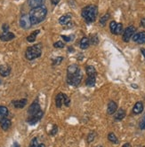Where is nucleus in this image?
I'll use <instances>...</instances> for the list:
<instances>
[{
  "label": "nucleus",
  "instance_id": "nucleus-22",
  "mask_svg": "<svg viewBox=\"0 0 145 147\" xmlns=\"http://www.w3.org/2000/svg\"><path fill=\"white\" fill-rule=\"evenodd\" d=\"M8 113H9V111H8L7 107H5L4 106H0V121L5 118H7Z\"/></svg>",
  "mask_w": 145,
  "mask_h": 147
},
{
  "label": "nucleus",
  "instance_id": "nucleus-40",
  "mask_svg": "<svg viewBox=\"0 0 145 147\" xmlns=\"http://www.w3.org/2000/svg\"><path fill=\"white\" fill-rule=\"evenodd\" d=\"M141 26L143 27V28H145V17L141 20Z\"/></svg>",
  "mask_w": 145,
  "mask_h": 147
},
{
  "label": "nucleus",
  "instance_id": "nucleus-26",
  "mask_svg": "<svg viewBox=\"0 0 145 147\" xmlns=\"http://www.w3.org/2000/svg\"><path fill=\"white\" fill-rule=\"evenodd\" d=\"M108 139H109V141L110 142H111V143H113V144H118V138L116 136V135L114 134V133H110L109 135H108Z\"/></svg>",
  "mask_w": 145,
  "mask_h": 147
},
{
  "label": "nucleus",
  "instance_id": "nucleus-17",
  "mask_svg": "<svg viewBox=\"0 0 145 147\" xmlns=\"http://www.w3.org/2000/svg\"><path fill=\"white\" fill-rule=\"evenodd\" d=\"M70 20H71V14H65V15H63L61 17H60L59 23L61 25H67L69 23Z\"/></svg>",
  "mask_w": 145,
  "mask_h": 147
},
{
  "label": "nucleus",
  "instance_id": "nucleus-24",
  "mask_svg": "<svg viewBox=\"0 0 145 147\" xmlns=\"http://www.w3.org/2000/svg\"><path fill=\"white\" fill-rule=\"evenodd\" d=\"M96 82V76H88L86 81V84L88 87H94Z\"/></svg>",
  "mask_w": 145,
  "mask_h": 147
},
{
  "label": "nucleus",
  "instance_id": "nucleus-10",
  "mask_svg": "<svg viewBox=\"0 0 145 147\" xmlns=\"http://www.w3.org/2000/svg\"><path fill=\"white\" fill-rule=\"evenodd\" d=\"M15 38V35L10 31H3L2 33H0V40L3 42H8Z\"/></svg>",
  "mask_w": 145,
  "mask_h": 147
},
{
  "label": "nucleus",
  "instance_id": "nucleus-38",
  "mask_svg": "<svg viewBox=\"0 0 145 147\" xmlns=\"http://www.w3.org/2000/svg\"><path fill=\"white\" fill-rule=\"evenodd\" d=\"M2 29H3V31H9V25H8V24H6V23L3 24V26H2Z\"/></svg>",
  "mask_w": 145,
  "mask_h": 147
},
{
  "label": "nucleus",
  "instance_id": "nucleus-25",
  "mask_svg": "<svg viewBox=\"0 0 145 147\" xmlns=\"http://www.w3.org/2000/svg\"><path fill=\"white\" fill-rule=\"evenodd\" d=\"M86 72L88 76H96V70L93 66H87L86 68Z\"/></svg>",
  "mask_w": 145,
  "mask_h": 147
},
{
  "label": "nucleus",
  "instance_id": "nucleus-31",
  "mask_svg": "<svg viewBox=\"0 0 145 147\" xmlns=\"http://www.w3.org/2000/svg\"><path fill=\"white\" fill-rule=\"evenodd\" d=\"M39 143L37 141V138H34L31 142H30V144H29V147H39Z\"/></svg>",
  "mask_w": 145,
  "mask_h": 147
},
{
  "label": "nucleus",
  "instance_id": "nucleus-30",
  "mask_svg": "<svg viewBox=\"0 0 145 147\" xmlns=\"http://www.w3.org/2000/svg\"><path fill=\"white\" fill-rule=\"evenodd\" d=\"M122 31H123V25L121 23H118L114 35H120L122 33Z\"/></svg>",
  "mask_w": 145,
  "mask_h": 147
},
{
  "label": "nucleus",
  "instance_id": "nucleus-15",
  "mask_svg": "<svg viewBox=\"0 0 145 147\" xmlns=\"http://www.w3.org/2000/svg\"><path fill=\"white\" fill-rule=\"evenodd\" d=\"M118 110V105L114 102V101H110V103L108 104V108H107V112L110 115L114 114Z\"/></svg>",
  "mask_w": 145,
  "mask_h": 147
},
{
  "label": "nucleus",
  "instance_id": "nucleus-39",
  "mask_svg": "<svg viewBox=\"0 0 145 147\" xmlns=\"http://www.w3.org/2000/svg\"><path fill=\"white\" fill-rule=\"evenodd\" d=\"M51 1V3L53 4L54 5H58V3L60 2V0H50Z\"/></svg>",
  "mask_w": 145,
  "mask_h": 147
},
{
  "label": "nucleus",
  "instance_id": "nucleus-36",
  "mask_svg": "<svg viewBox=\"0 0 145 147\" xmlns=\"http://www.w3.org/2000/svg\"><path fill=\"white\" fill-rule=\"evenodd\" d=\"M57 131H58V128H57V126H56V125H54L53 129H52V131L50 132V135H51V136H54V135H56Z\"/></svg>",
  "mask_w": 145,
  "mask_h": 147
},
{
  "label": "nucleus",
  "instance_id": "nucleus-44",
  "mask_svg": "<svg viewBox=\"0 0 145 147\" xmlns=\"http://www.w3.org/2000/svg\"><path fill=\"white\" fill-rule=\"evenodd\" d=\"M39 147H46V145L44 144H39Z\"/></svg>",
  "mask_w": 145,
  "mask_h": 147
},
{
  "label": "nucleus",
  "instance_id": "nucleus-21",
  "mask_svg": "<svg viewBox=\"0 0 145 147\" xmlns=\"http://www.w3.org/2000/svg\"><path fill=\"white\" fill-rule=\"evenodd\" d=\"M126 116V111L123 108H120L117 111L116 114H115V120L116 121H121L125 118Z\"/></svg>",
  "mask_w": 145,
  "mask_h": 147
},
{
  "label": "nucleus",
  "instance_id": "nucleus-7",
  "mask_svg": "<svg viewBox=\"0 0 145 147\" xmlns=\"http://www.w3.org/2000/svg\"><path fill=\"white\" fill-rule=\"evenodd\" d=\"M43 115H44V113H43L42 110H41V111H39L37 113H36L34 115H29V118L27 119V122L29 125H35L37 122H38L41 119H42Z\"/></svg>",
  "mask_w": 145,
  "mask_h": 147
},
{
  "label": "nucleus",
  "instance_id": "nucleus-4",
  "mask_svg": "<svg viewBox=\"0 0 145 147\" xmlns=\"http://www.w3.org/2000/svg\"><path fill=\"white\" fill-rule=\"evenodd\" d=\"M83 79V74L82 71L79 69V71L72 76H67V82L69 85L72 86H78Z\"/></svg>",
  "mask_w": 145,
  "mask_h": 147
},
{
  "label": "nucleus",
  "instance_id": "nucleus-37",
  "mask_svg": "<svg viewBox=\"0 0 145 147\" xmlns=\"http://www.w3.org/2000/svg\"><path fill=\"white\" fill-rule=\"evenodd\" d=\"M61 37H63L66 42H70L71 40H72V38L71 37H73V36H61Z\"/></svg>",
  "mask_w": 145,
  "mask_h": 147
},
{
  "label": "nucleus",
  "instance_id": "nucleus-18",
  "mask_svg": "<svg viewBox=\"0 0 145 147\" xmlns=\"http://www.w3.org/2000/svg\"><path fill=\"white\" fill-rule=\"evenodd\" d=\"M143 111V104L142 102H137L134 105V107L133 108V113L134 114H140Z\"/></svg>",
  "mask_w": 145,
  "mask_h": 147
},
{
  "label": "nucleus",
  "instance_id": "nucleus-43",
  "mask_svg": "<svg viewBox=\"0 0 145 147\" xmlns=\"http://www.w3.org/2000/svg\"><path fill=\"white\" fill-rule=\"evenodd\" d=\"M122 147H131V144H129V143H127V144H124Z\"/></svg>",
  "mask_w": 145,
  "mask_h": 147
},
{
  "label": "nucleus",
  "instance_id": "nucleus-1",
  "mask_svg": "<svg viewBox=\"0 0 145 147\" xmlns=\"http://www.w3.org/2000/svg\"><path fill=\"white\" fill-rule=\"evenodd\" d=\"M30 22H31L32 25H37L40 22H42L45 20L46 15H47V9L46 6L41 5L39 7L32 8L30 10L29 13Z\"/></svg>",
  "mask_w": 145,
  "mask_h": 147
},
{
  "label": "nucleus",
  "instance_id": "nucleus-20",
  "mask_svg": "<svg viewBox=\"0 0 145 147\" xmlns=\"http://www.w3.org/2000/svg\"><path fill=\"white\" fill-rule=\"evenodd\" d=\"M89 45H90V40H89V38H87V37H83L80 40L79 45H80V48L81 49H83V50L87 49L89 47Z\"/></svg>",
  "mask_w": 145,
  "mask_h": 147
},
{
  "label": "nucleus",
  "instance_id": "nucleus-23",
  "mask_svg": "<svg viewBox=\"0 0 145 147\" xmlns=\"http://www.w3.org/2000/svg\"><path fill=\"white\" fill-rule=\"evenodd\" d=\"M40 33V30L39 29H37L35 30L33 33L30 34L28 37H27V41L29 42V43H33V42L36 41V38H37V36Z\"/></svg>",
  "mask_w": 145,
  "mask_h": 147
},
{
  "label": "nucleus",
  "instance_id": "nucleus-8",
  "mask_svg": "<svg viewBox=\"0 0 145 147\" xmlns=\"http://www.w3.org/2000/svg\"><path fill=\"white\" fill-rule=\"evenodd\" d=\"M39 111H41V107H40V105L38 103V100L37 98L31 105H30V107H29L28 113H29V115H34V114L37 113Z\"/></svg>",
  "mask_w": 145,
  "mask_h": 147
},
{
  "label": "nucleus",
  "instance_id": "nucleus-5",
  "mask_svg": "<svg viewBox=\"0 0 145 147\" xmlns=\"http://www.w3.org/2000/svg\"><path fill=\"white\" fill-rule=\"evenodd\" d=\"M135 28H134L133 26H129L128 28H127L125 29V31L123 32V41L126 42V43H127V42L130 41L131 37L134 35V33H135Z\"/></svg>",
  "mask_w": 145,
  "mask_h": 147
},
{
  "label": "nucleus",
  "instance_id": "nucleus-42",
  "mask_svg": "<svg viewBox=\"0 0 145 147\" xmlns=\"http://www.w3.org/2000/svg\"><path fill=\"white\" fill-rule=\"evenodd\" d=\"M141 51H142V55L144 56V59H145V49L142 48V49H141Z\"/></svg>",
  "mask_w": 145,
  "mask_h": 147
},
{
  "label": "nucleus",
  "instance_id": "nucleus-6",
  "mask_svg": "<svg viewBox=\"0 0 145 147\" xmlns=\"http://www.w3.org/2000/svg\"><path fill=\"white\" fill-rule=\"evenodd\" d=\"M31 22H30L29 15L28 14H22L20 18V26L23 29H29L31 27Z\"/></svg>",
  "mask_w": 145,
  "mask_h": 147
},
{
  "label": "nucleus",
  "instance_id": "nucleus-46",
  "mask_svg": "<svg viewBox=\"0 0 145 147\" xmlns=\"http://www.w3.org/2000/svg\"><path fill=\"white\" fill-rule=\"evenodd\" d=\"M0 84H1V81H0Z\"/></svg>",
  "mask_w": 145,
  "mask_h": 147
},
{
  "label": "nucleus",
  "instance_id": "nucleus-12",
  "mask_svg": "<svg viewBox=\"0 0 145 147\" xmlns=\"http://www.w3.org/2000/svg\"><path fill=\"white\" fill-rule=\"evenodd\" d=\"M27 102H28V100L26 98H22L20 100H14V101H12V104L16 109H22L27 105Z\"/></svg>",
  "mask_w": 145,
  "mask_h": 147
},
{
  "label": "nucleus",
  "instance_id": "nucleus-19",
  "mask_svg": "<svg viewBox=\"0 0 145 147\" xmlns=\"http://www.w3.org/2000/svg\"><path fill=\"white\" fill-rule=\"evenodd\" d=\"M43 4V0H28V5H29V7L32 8H36V7H39Z\"/></svg>",
  "mask_w": 145,
  "mask_h": 147
},
{
  "label": "nucleus",
  "instance_id": "nucleus-27",
  "mask_svg": "<svg viewBox=\"0 0 145 147\" xmlns=\"http://www.w3.org/2000/svg\"><path fill=\"white\" fill-rule=\"evenodd\" d=\"M110 19V14L109 13H106L105 15H103L101 19H100V24L101 26H105L106 22H108V20Z\"/></svg>",
  "mask_w": 145,
  "mask_h": 147
},
{
  "label": "nucleus",
  "instance_id": "nucleus-9",
  "mask_svg": "<svg viewBox=\"0 0 145 147\" xmlns=\"http://www.w3.org/2000/svg\"><path fill=\"white\" fill-rule=\"evenodd\" d=\"M68 98V97L66 96V94L64 93H59L58 95L55 98V105L57 108H61L63 105L65 103L66 99Z\"/></svg>",
  "mask_w": 145,
  "mask_h": 147
},
{
  "label": "nucleus",
  "instance_id": "nucleus-34",
  "mask_svg": "<svg viewBox=\"0 0 145 147\" xmlns=\"http://www.w3.org/2000/svg\"><path fill=\"white\" fill-rule=\"evenodd\" d=\"M63 57H57L55 59H54V61H53V65L54 66H57V65H59L60 63L63 61Z\"/></svg>",
  "mask_w": 145,
  "mask_h": 147
},
{
  "label": "nucleus",
  "instance_id": "nucleus-28",
  "mask_svg": "<svg viewBox=\"0 0 145 147\" xmlns=\"http://www.w3.org/2000/svg\"><path fill=\"white\" fill-rule=\"evenodd\" d=\"M99 43V39H98V36L96 35H94L91 39H90V44H92L93 45H97Z\"/></svg>",
  "mask_w": 145,
  "mask_h": 147
},
{
  "label": "nucleus",
  "instance_id": "nucleus-35",
  "mask_svg": "<svg viewBox=\"0 0 145 147\" xmlns=\"http://www.w3.org/2000/svg\"><path fill=\"white\" fill-rule=\"evenodd\" d=\"M140 129L142 130H144L145 129V115L142 118V120L140 121Z\"/></svg>",
  "mask_w": 145,
  "mask_h": 147
},
{
  "label": "nucleus",
  "instance_id": "nucleus-3",
  "mask_svg": "<svg viewBox=\"0 0 145 147\" xmlns=\"http://www.w3.org/2000/svg\"><path fill=\"white\" fill-rule=\"evenodd\" d=\"M41 54H42V45L41 44H37L27 48L25 57L28 60H33L39 58Z\"/></svg>",
  "mask_w": 145,
  "mask_h": 147
},
{
  "label": "nucleus",
  "instance_id": "nucleus-33",
  "mask_svg": "<svg viewBox=\"0 0 145 147\" xmlns=\"http://www.w3.org/2000/svg\"><path fill=\"white\" fill-rule=\"evenodd\" d=\"M64 43H63L61 41H57L54 44V48H63L64 47Z\"/></svg>",
  "mask_w": 145,
  "mask_h": 147
},
{
  "label": "nucleus",
  "instance_id": "nucleus-11",
  "mask_svg": "<svg viewBox=\"0 0 145 147\" xmlns=\"http://www.w3.org/2000/svg\"><path fill=\"white\" fill-rule=\"evenodd\" d=\"M133 41L136 42V43L139 44V45L145 44V31L134 34L133 36Z\"/></svg>",
  "mask_w": 145,
  "mask_h": 147
},
{
  "label": "nucleus",
  "instance_id": "nucleus-41",
  "mask_svg": "<svg viewBox=\"0 0 145 147\" xmlns=\"http://www.w3.org/2000/svg\"><path fill=\"white\" fill-rule=\"evenodd\" d=\"M12 147H20V144H19L17 142H14V143L12 144Z\"/></svg>",
  "mask_w": 145,
  "mask_h": 147
},
{
  "label": "nucleus",
  "instance_id": "nucleus-45",
  "mask_svg": "<svg viewBox=\"0 0 145 147\" xmlns=\"http://www.w3.org/2000/svg\"><path fill=\"white\" fill-rule=\"evenodd\" d=\"M97 147H102V146H101V145H99V146H97Z\"/></svg>",
  "mask_w": 145,
  "mask_h": 147
},
{
  "label": "nucleus",
  "instance_id": "nucleus-13",
  "mask_svg": "<svg viewBox=\"0 0 145 147\" xmlns=\"http://www.w3.org/2000/svg\"><path fill=\"white\" fill-rule=\"evenodd\" d=\"M11 67L7 65H1L0 66V76H3V77H6L8 76H10L11 74Z\"/></svg>",
  "mask_w": 145,
  "mask_h": 147
},
{
  "label": "nucleus",
  "instance_id": "nucleus-29",
  "mask_svg": "<svg viewBox=\"0 0 145 147\" xmlns=\"http://www.w3.org/2000/svg\"><path fill=\"white\" fill-rule=\"evenodd\" d=\"M117 25H118V23H117L116 22H114V20H112V22L110 23V31H111V33H112V34L115 33V30H116Z\"/></svg>",
  "mask_w": 145,
  "mask_h": 147
},
{
  "label": "nucleus",
  "instance_id": "nucleus-32",
  "mask_svg": "<svg viewBox=\"0 0 145 147\" xmlns=\"http://www.w3.org/2000/svg\"><path fill=\"white\" fill-rule=\"evenodd\" d=\"M95 136H96V134H95L94 131L90 132V134H89L88 136H87V142H88V143H91V142L94 141V139H95Z\"/></svg>",
  "mask_w": 145,
  "mask_h": 147
},
{
  "label": "nucleus",
  "instance_id": "nucleus-14",
  "mask_svg": "<svg viewBox=\"0 0 145 147\" xmlns=\"http://www.w3.org/2000/svg\"><path fill=\"white\" fill-rule=\"evenodd\" d=\"M11 124H12L11 120H9L8 118H5L0 121V126H1V129L4 131H7L9 128L11 127Z\"/></svg>",
  "mask_w": 145,
  "mask_h": 147
},
{
  "label": "nucleus",
  "instance_id": "nucleus-2",
  "mask_svg": "<svg viewBox=\"0 0 145 147\" xmlns=\"http://www.w3.org/2000/svg\"><path fill=\"white\" fill-rule=\"evenodd\" d=\"M98 14L97 6L95 5H88L82 10V17L87 23H92L95 22Z\"/></svg>",
  "mask_w": 145,
  "mask_h": 147
},
{
  "label": "nucleus",
  "instance_id": "nucleus-16",
  "mask_svg": "<svg viewBox=\"0 0 145 147\" xmlns=\"http://www.w3.org/2000/svg\"><path fill=\"white\" fill-rule=\"evenodd\" d=\"M78 71H79V67H78V65L72 64V65L69 66L68 68H67V76L75 75V74H77Z\"/></svg>",
  "mask_w": 145,
  "mask_h": 147
}]
</instances>
